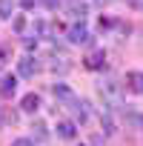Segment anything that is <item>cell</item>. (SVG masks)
<instances>
[{
	"label": "cell",
	"mask_w": 143,
	"mask_h": 146,
	"mask_svg": "<svg viewBox=\"0 0 143 146\" xmlns=\"http://www.w3.org/2000/svg\"><path fill=\"white\" fill-rule=\"evenodd\" d=\"M69 40L75 43V46H86V43H92V35H89V29L80 23V26H72V29H69Z\"/></svg>",
	"instance_id": "6da1fadb"
},
{
	"label": "cell",
	"mask_w": 143,
	"mask_h": 146,
	"mask_svg": "<svg viewBox=\"0 0 143 146\" xmlns=\"http://www.w3.org/2000/svg\"><path fill=\"white\" fill-rule=\"evenodd\" d=\"M66 12L72 15V17H86V12H89V6L86 3H80V0H69V3H66Z\"/></svg>",
	"instance_id": "7a4b0ae2"
},
{
	"label": "cell",
	"mask_w": 143,
	"mask_h": 146,
	"mask_svg": "<svg viewBox=\"0 0 143 146\" xmlns=\"http://www.w3.org/2000/svg\"><path fill=\"white\" fill-rule=\"evenodd\" d=\"M17 72H20V78H34V72H37V63L32 57H23L17 63Z\"/></svg>",
	"instance_id": "3957f363"
},
{
	"label": "cell",
	"mask_w": 143,
	"mask_h": 146,
	"mask_svg": "<svg viewBox=\"0 0 143 146\" xmlns=\"http://www.w3.org/2000/svg\"><path fill=\"white\" fill-rule=\"evenodd\" d=\"M57 135H60L63 140H72V137L77 135V126L72 123V120H60V123H57Z\"/></svg>",
	"instance_id": "277c9868"
},
{
	"label": "cell",
	"mask_w": 143,
	"mask_h": 146,
	"mask_svg": "<svg viewBox=\"0 0 143 146\" xmlns=\"http://www.w3.org/2000/svg\"><path fill=\"white\" fill-rule=\"evenodd\" d=\"M126 83H129L132 92L143 95V72H129V75H126Z\"/></svg>",
	"instance_id": "5b68a950"
},
{
	"label": "cell",
	"mask_w": 143,
	"mask_h": 146,
	"mask_svg": "<svg viewBox=\"0 0 143 146\" xmlns=\"http://www.w3.org/2000/svg\"><path fill=\"white\" fill-rule=\"evenodd\" d=\"M103 63H106V52H103V49H97V52H92V54L86 57V66H89V69H100Z\"/></svg>",
	"instance_id": "8992f818"
},
{
	"label": "cell",
	"mask_w": 143,
	"mask_h": 146,
	"mask_svg": "<svg viewBox=\"0 0 143 146\" xmlns=\"http://www.w3.org/2000/svg\"><path fill=\"white\" fill-rule=\"evenodd\" d=\"M20 109H23V112H37V109H40V98H37L34 92L26 95V98L20 100Z\"/></svg>",
	"instance_id": "52a82bcc"
},
{
	"label": "cell",
	"mask_w": 143,
	"mask_h": 146,
	"mask_svg": "<svg viewBox=\"0 0 143 146\" xmlns=\"http://www.w3.org/2000/svg\"><path fill=\"white\" fill-rule=\"evenodd\" d=\"M66 106H72V112H75V117H77V120H80V123H83V120H86V103H80V100H77V98H75V100H69V103H66Z\"/></svg>",
	"instance_id": "ba28073f"
},
{
	"label": "cell",
	"mask_w": 143,
	"mask_h": 146,
	"mask_svg": "<svg viewBox=\"0 0 143 146\" xmlns=\"http://www.w3.org/2000/svg\"><path fill=\"white\" fill-rule=\"evenodd\" d=\"M54 98H57V100H63V103L75 100V95H72V92H69V86H63V83H57V86H54Z\"/></svg>",
	"instance_id": "9c48e42d"
},
{
	"label": "cell",
	"mask_w": 143,
	"mask_h": 146,
	"mask_svg": "<svg viewBox=\"0 0 143 146\" xmlns=\"http://www.w3.org/2000/svg\"><path fill=\"white\" fill-rule=\"evenodd\" d=\"M15 89H17V78L6 75V78H3V86H0V92H3V95H15Z\"/></svg>",
	"instance_id": "30bf717a"
},
{
	"label": "cell",
	"mask_w": 143,
	"mask_h": 146,
	"mask_svg": "<svg viewBox=\"0 0 143 146\" xmlns=\"http://www.w3.org/2000/svg\"><path fill=\"white\" fill-rule=\"evenodd\" d=\"M32 129H34V132H32L34 140H46V135H49V132H46V123H32Z\"/></svg>",
	"instance_id": "8fae6325"
},
{
	"label": "cell",
	"mask_w": 143,
	"mask_h": 146,
	"mask_svg": "<svg viewBox=\"0 0 143 146\" xmlns=\"http://www.w3.org/2000/svg\"><path fill=\"white\" fill-rule=\"evenodd\" d=\"M12 15V3L9 0H0V17H9Z\"/></svg>",
	"instance_id": "7c38bea8"
},
{
	"label": "cell",
	"mask_w": 143,
	"mask_h": 146,
	"mask_svg": "<svg viewBox=\"0 0 143 146\" xmlns=\"http://www.w3.org/2000/svg\"><path fill=\"white\" fill-rule=\"evenodd\" d=\"M12 146H34V140H29V137H17V140H12Z\"/></svg>",
	"instance_id": "4fadbf2b"
},
{
	"label": "cell",
	"mask_w": 143,
	"mask_h": 146,
	"mask_svg": "<svg viewBox=\"0 0 143 146\" xmlns=\"http://www.w3.org/2000/svg\"><path fill=\"white\" fill-rule=\"evenodd\" d=\"M60 3H63V0H43V6H46V9H57Z\"/></svg>",
	"instance_id": "5bb4252c"
},
{
	"label": "cell",
	"mask_w": 143,
	"mask_h": 146,
	"mask_svg": "<svg viewBox=\"0 0 143 146\" xmlns=\"http://www.w3.org/2000/svg\"><path fill=\"white\" fill-rule=\"evenodd\" d=\"M23 26H26V20H23V17H17V20H15V29H17V32H23Z\"/></svg>",
	"instance_id": "9a60e30c"
},
{
	"label": "cell",
	"mask_w": 143,
	"mask_h": 146,
	"mask_svg": "<svg viewBox=\"0 0 143 146\" xmlns=\"http://www.w3.org/2000/svg\"><path fill=\"white\" fill-rule=\"evenodd\" d=\"M23 6H26V9H32V6H34V0H23Z\"/></svg>",
	"instance_id": "2e32d148"
}]
</instances>
